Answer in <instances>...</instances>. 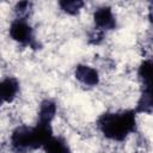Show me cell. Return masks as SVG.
Listing matches in <instances>:
<instances>
[{
  "mask_svg": "<svg viewBox=\"0 0 153 153\" xmlns=\"http://www.w3.org/2000/svg\"><path fill=\"white\" fill-rule=\"evenodd\" d=\"M43 153H72L71 146L62 135L53 134L42 146Z\"/></svg>",
  "mask_w": 153,
  "mask_h": 153,
  "instance_id": "cell-5",
  "label": "cell"
},
{
  "mask_svg": "<svg viewBox=\"0 0 153 153\" xmlns=\"http://www.w3.org/2000/svg\"><path fill=\"white\" fill-rule=\"evenodd\" d=\"M57 6L60 8V12H62L63 14L69 17H75L79 16L82 11H85L84 8L86 7V4L79 0H65V1H59Z\"/></svg>",
  "mask_w": 153,
  "mask_h": 153,
  "instance_id": "cell-6",
  "label": "cell"
},
{
  "mask_svg": "<svg viewBox=\"0 0 153 153\" xmlns=\"http://www.w3.org/2000/svg\"><path fill=\"white\" fill-rule=\"evenodd\" d=\"M91 20H92L93 29L102 31L106 35L116 30L118 25V18H117L115 10L110 5H106V4L99 5L94 10H92Z\"/></svg>",
  "mask_w": 153,
  "mask_h": 153,
  "instance_id": "cell-4",
  "label": "cell"
},
{
  "mask_svg": "<svg viewBox=\"0 0 153 153\" xmlns=\"http://www.w3.org/2000/svg\"><path fill=\"white\" fill-rule=\"evenodd\" d=\"M96 130L106 142L126 143L139 130V115L134 109L108 110L97 117Z\"/></svg>",
  "mask_w": 153,
  "mask_h": 153,
  "instance_id": "cell-1",
  "label": "cell"
},
{
  "mask_svg": "<svg viewBox=\"0 0 153 153\" xmlns=\"http://www.w3.org/2000/svg\"><path fill=\"white\" fill-rule=\"evenodd\" d=\"M7 36L10 41L23 48L36 49L38 45L35 27L29 19L12 18L7 27Z\"/></svg>",
  "mask_w": 153,
  "mask_h": 153,
  "instance_id": "cell-2",
  "label": "cell"
},
{
  "mask_svg": "<svg viewBox=\"0 0 153 153\" xmlns=\"http://www.w3.org/2000/svg\"><path fill=\"white\" fill-rule=\"evenodd\" d=\"M73 78L76 84L86 90H93L102 85L103 76L94 63L79 62L73 68Z\"/></svg>",
  "mask_w": 153,
  "mask_h": 153,
  "instance_id": "cell-3",
  "label": "cell"
}]
</instances>
